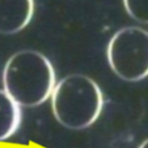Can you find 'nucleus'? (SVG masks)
Listing matches in <instances>:
<instances>
[{
	"label": "nucleus",
	"instance_id": "obj_1",
	"mask_svg": "<svg viewBox=\"0 0 148 148\" xmlns=\"http://www.w3.org/2000/svg\"><path fill=\"white\" fill-rule=\"evenodd\" d=\"M4 91L19 106L32 108L51 97L56 73L49 59L31 49L17 51L3 69Z\"/></svg>",
	"mask_w": 148,
	"mask_h": 148
},
{
	"label": "nucleus",
	"instance_id": "obj_2",
	"mask_svg": "<svg viewBox=\"0 0 148 148\" xmlns=\"http://www.w3.org/2000/svg\"><path fill=\"white\" fill-rule=\"evenodd\" d=\"M51 98L56 120L69 130H83L92 125L104 106L99 85L83 74L62 78L54 86Z\"/></svg>",
	"mask_w": 148,
	"mask_h": 148
},
{
	"label": "nucleus",
	"instance_id": "obj_3",
	"mask_svg": "<svg viewBox=\"0 0 148 148\" xmlns=\"http://www.w3.org/2000/svg\"><path fill=\"white\" fill-rule=\"evenodd\" d=\"M107 58L114 73L121 79L136 82L148 74V33L142 28L125 27L111 38Z\"/></svg>",
	"mask_w": 148,
	"mask_h": 148
},
{
	"label": "nucleus",
	"instance_id": "obj_4",
	"mask_svg": "<svg viewBox=\"0 0 148 148\" xmlns=\"http://www.w3.org/2000/svg\"><path fill=\"white\" fill-rule=\"evenodd\" d=\"M34 7L31 0H0V34H16L27 27Z\"/></svg>",
	"mask_w": 148,
	"mask_h": 148
},
{
	"label": "nucleus",
	"instance_id": "obj_5",
	"mask_svg": "<svg viewBox=\"0 0 148 148\" xmlns=\"http://www.w3.org/2000/svg\"><path fill=\"white\" fill-rule=\"evenodd\" d=\"M20 123V106L5 91L0 90V141L11 137L17 131Z\"/></svg>",
	"mask_w": 148,
	"mask_h": 148
},
{
	"label": "nucleus",
	"instance_id": "obj_6",
	"mask_svg": "<svg viewBox=\"0 0 148 148\" xmlns=\"http://www.w3.org/2000/svg\"><path fill=\"white\" fill-rule=\"evenodd\" d=\"M125 11L137 22L147 24L148 22V0H126L123 1Z\"/></svg>",
	"mask_w": 148,
	"mask_h": 148
},
{
	"label": "nucleus",
	"instance_id": "obj_7",
	"mask_svg": "<svg viewBox=\"0 0 148 148\" xmlns=\"http://www.w3.org/2000/svg\"><path fill=\"white\" fill-rule=\"evenodd\" d=\"M138 148H148V141H147V140H145L144 142L141 143V144H140V146Z\"/></svg>",
	"mask_w": 148,
	"mask_h": 148
}]
</instances>
